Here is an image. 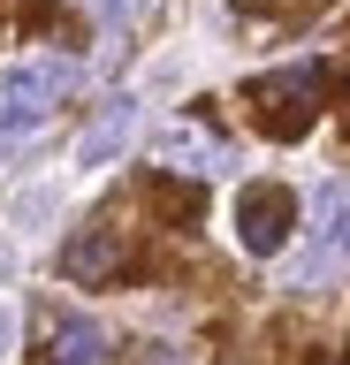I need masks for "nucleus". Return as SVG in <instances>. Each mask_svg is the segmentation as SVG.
Instances as JSON below:
<instances>
[{"label":"nucleus","mask_w":350,"mask_h":365,"mask_svg":"<svg viewBox=\"0 0 350 365\" xmlns=\"http://www.w3.org/2000/svg\"><path fill=\"white\" fill-rule=\"evenodd\" d=\"M84 8H99V16H130L138 0H84Z\"/></svg>","instance_id":"9"},{"label":"nucleus","mask_w":350,"mask_h":365,"mask_svg":"<svg viewBox=\"0 0 350 365\" xmlns=\"http://www.w3.org/2000/svg\"><path fill=\"white\" fill-rule=\"evenodd\" d=\"M53 365H107V335H99L92 319L53 327Z\"/></svg>","instance_id":"8"},{"label":"nucleus","mask_w":350,"mask_h":365,"mask_svg":"<svg viewBox=\"0 0 350 365\" xmlns=\"http://www.w3.org/2000/svg\"><path fill=\"white\" fill-rule=\"evenodd\" d=\"M289 228H297V198L274 190V182H252L244 198H236V244L252 251V259H274L289 244Z\"/></svg>","instance_id":"4"},{"label":"nucleus","mask_w":350,"mask_h":365,"mask_svg":"<svg viewBox=\"0 0 350 365\" xmlns=\"http://www.w3.org/2000/svg\"><path fill=\"white\" fill-rule=\"evenodd\" d=\"M61 274L76 289H99L107 274H122V228H76L61 244Z\"/></svg>","instance_id":"6"},{"label":"nucleus","mask_w":350,"mask_h":365,"mask_svg":"<svg viewBox=\"0 0 350 365\" xmlns=\"http://www.w3.org/2000/svg\"><path fill=\"white\" fill-rule=\"evenodd\" d=\"M138 122H145V107L130 99V91H115V99L84 122V137H76V168H107V160H122L130 137H138Z\"/></svg>","instance_id":"5"},{"label":"nucleus","mask_w":350,"mask_h":365,"mask_svg":"<svg viewBox=\"0 0 350 365\" xmlns=\"http://www.w3.org/2000/svg\"><path fill=\"white\" fill-rule=\"evenodd\" d=\"M304 228H312V244L289 259V289H312V282L335 274V259H343V244H350V182H320V190L304 198Z\"/></svg>","instance_id":"2"},{"label":"nucleus","mask_w":350,"mask_h":365,"mask_svg":"<svg viewBox=\"0 0 350 365\" xmlns=\"http://www.w3.org/2000/svg\"><path fill=\"white\" fill-rule=\"evenodd\" d=\"M8 342H16V312L0 304V358H8Z\"/></svg>","instance_id":"10"},{"label":"nucleus","mask_w":350,"mask_h":365,"mask_svg":"<svg viewBox=\"0 0 350 365\" xmlns=\"http://www.w3.org/2000/svg\"><path fill=\"white\" fill-rule=\"evenodd\" d=\"M69 84H76V68H69V61H16L8 76H0V160L24 153L31 137L46 130Z\"/></svg>","instance_id":"1"},{"label":"nucleus","mask_w":350,"mask_h":365,"mask_svg":"<svg viewBox=\"0 0 350 365\" xmlns=\"http://www.w3.org/2000/svg\"><path fill=\"white\" fill-rule=\"evenodd\" d=\"M153 168H168V175H213L221 168V145L206 130H190V122H168L153 137Z\"/></svg>","instance_id":"7"},{"label":"nucleus","mask_w":350,"mask_h":365,"mask_svg":"<svg viewBox=\"0 0 350 365\" xmlns=\"http://www.w3.org/2000/svg\"><path fill=\"white\" fill-rule=\"evenodd\" d=\"M252 107L274 137H297L312 114H320V68H274L252 84Z\"/></svg>","instance_id":"3"}]
</instances>
